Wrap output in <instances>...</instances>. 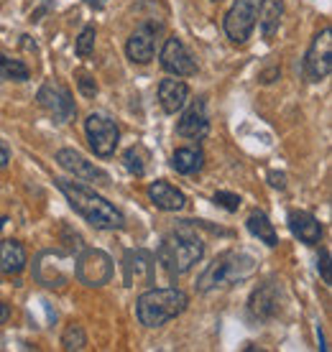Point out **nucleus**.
<instances>
[{
    "label": "nucleus",
    "mask_w": 332,
    "mask_h": 352,
    "mask_svg": "<svg viewBox=\"0 0 332 352\" xmlns=\"http://www.w3.org/2000/svg\"><path fill=\"white\" fill-rule=\"evenodd\" d=\"M56 186L61 194L67 197V202L74 212H79L85 220L97 230H121L125 225L123 212L110 204L105 197L95 194L90 186L79 184V182H70V179H56Z\"/></svg>",
    "instance_id": "obj_1"
},
{
    "label": "nucleus",
    "mask_w": 332,
    "mask_h": 352,
    "mask_svg": "<svg viewBox=\"0 0 332 352\" xmlns=\"http://www.w3.org/2000/svg\"><path fill=\"white\" fill-rule=\"evenodd\" d=\"M202 253H205V243L187 228L169 232L158 245V261L172 278L192 271V265L200 261Z\"/></svg>",
    "instance_id": "obj_2"
},
{
    "label": "nucleus",
    "mask_w": 332,
    "mask_h": 352,
    "mask_svg": "<svg viewBox=\"0 0 332 352\" xmlns=\"http://www.w3.org/2000/svg\"><path fill=\"white\" fill-rule=\"evenodd\" d=\"M256 261L248 253H238V250H227L222 256H218L205 271H202L200 281H197V291L207 294V291L218 289V286H230L253 276Z\"/></svg>",
    "instance_id": "obj_3"
},
{
    "label": "nucleus",
    "mask_w": 332,
    "mask_h": 352,
    "mask_svg": "<svg viewBox=\"0 0 332 352\" xmlns=\"http://www.w3.org/2000/svg\"><path fill=\"white\" fill-rule=\"evenodd\" d=\"M189 299L182 289H151L141 294L138 299V319L146 327H161L172 322L187 309Z\"/></svg>",
    "instance_id": "obj_4"
},
{
    "label": "nucleus",
    "mask_w": 332,
    "mask_h": 352,
    "mask_svg": "<svg viewBox=\"0 0 332 352\" xmlns=\"http://www.w3.org/2000/svg\"><path fill=\"white\" fill-rule=\"evenodd\" d=\"M74 273H77V278L85 283V286H92V289L105 286V283L113 278V258L107 256L105 250L87 248V250L79 253Z\"/></svg>",
    "instance_id": "obj_5"
},
{
    "label": "nucleus",
    "mask_w": 332,
    "mask_h": 352,
    "mask_svg": "<svg viewBox=\"0 0 332 352\" xmlns=\"http://www.w3.org/2000/svg\"><path fill=\"white\" fill-rule=\"evenodd\" d=\"M261 0H236L225 16V34L233 44H245L258 21Z\"/></svg>",
    "instance_id": "obj_6"
},
{
    "label": "nucleus",
    "mask_w": 332,
    "mask_h": 352,
    "mask_svg": "<svg viewBox=\"0 0 332 352\" xmlns=\"http://www.w3.org/2000/svg\"><path fill=\"white\" fill-rule=\"evenodd\" d=\"M36 100H39V105L44 107L56 123H67V120H72L74 113H77L74 100H72V92L64 87V85H59V82H54V80L44 82V87L39 89Z\"/></svg>",
    "instance_id": "obj_7"
},
{
    "label": "nucleus",
    "mask_w": 332,
    "mask_h": 352,
    "mask_svg": "<svg viewBox=\"0 0 332 352\" xmlns=\"http://www.w3.org/2000/svg\"><path fill=\"white\" fill-rule=\"evenodd\" d=\"M85 131H87L90 146L100 159L113 156L115 148H118V141H121V131L113 120H107L105 115H90L85 120Z\"/></svg>",
    "instance_id": "obj_8"
},
{
    "label": "nucleus",
    "mask_w": 332,
    "mask_h": 352,
    "mask_svg": "<svg viewBox=\"0 0 332 352\" xmlns=\"http://www.w3.org/2000/svg\"><path fill=\"white\" fill-rule=\"evenodd\" d=\"M332 69V31L322 28L315 36L304 59V72L312 82H322Z\"/></svg>",
    "instance_id": "obj_9"
},
{
    "label": "nucleus",
    "mask_w": 332,
    "mask_h": 352,
    "mask_svg": "<svg viewBox=\"0 0 332 352\" xmlns=\"http://www.w3.org/2000/svg\"><path fill=\"white\" fill-rule=\"evenodd\" d=\"M123 278L125 286H146L154 283V256L149 250H128L123 256Z\"/></svg>",
    "instance_id": "obj_10"
},
{
    "label": "nucleus",
    "mask_w": 332,
    "mask_h": 352,
    "mask_svg": "<svg viewBox=\"0 0 332 352\" xmlns=\"http://www.w3.org/2000/svg\"><path fill=\"white\" fill-rule=\"evenodd\" d=\"M161 67L169 74H176V77H192V74H197V64H194V59L189 56V52L184 49V44L176 36L166 38L164 49H161Z\"/></svg>",
    "instance_id": "obj_11"
},
{
    "label": "nucleus",
    "mask_w": 332,
    "mask_h": 352,
    "mask_svg": "<svg viewBox=\"0 0 332 352\" xmlns=\"http://www.w3.org/2000/svg\"><path fill=\"white\" fill-rule=\"evenodd\" d=\"M56 161H59L61 168H67L70 174H74L77 179H85V182H95V184H107L110 182V176L103 171V168H97L92 161H87L82 153L72 148H61L56 153Z\"/></svg>",
    "instance_id": "obj_12"
},
{
    "label": "nucleus",
    "mask_w": 332,
    "mask_h": 352,
    "mask_svg": "<svg viewBox=\"0 0 332 352\" xmlns=\"http://www.w3.org/2000/svg\"><path fill=\"white\" fill-rule=\"evenodd\" d=\"M156 31L158 26H138L136 31L131 34L128 38V46H125V52H128V59L136 64H149L154 59V38H156Z\"/></svg>",
    "instance_id": "obj_13"
},
{
    "label": "nucleus",
    "mask_w": 332,
    "mask_h": 352,
    "mask_svg": "<svg viewBox=\"0 0 332 352\" xmlns=\"http://www.w3.org/2000/svg\"><path fill=\"white\" fill-rule=\"evenodd\" d=\"M207 110H205V100H192V105L184 110L182 120L176 125V133L182 138H202L207 133Z\"/></svg>",
    "instance_id": "obj_14"
},
{
    "label": "nucleus",
    "mask_w": 332,
    "mask_h": 352,
    "mask_svg": "<svg viewBox=\"0 0 332 352\" xmlns=\"http://www.w3.org/2000/svg\"><path fill=\"white\" fill-rule=\"evenodd\" d=\"M251 311L261 322H269V319H273L279 314V289H276V283L269 281L253 291V296H251Z\"/></svg>",
    "instance_id": "obj_15"
},
{
    "label": "nucleus",
    "mask_w": 332,
    "mask_h": 352,
    "mask_svg": "<svg viewBox=\"0 0 332 352\" xmlns=\"http://www.w3.org/2000/svg\"><path fill=\"white\" fill-rule=\"evenodd\" d=\"M289 228L294 232V238H299L307 245H317L320 238H322V225L309 212H302V210L289 212Z\"/></svg>",
    "instance_id": "obj_16"
},
{
    "label": "nucleus",
    "mask_w": 332,
    "mask_h": 352,
    "mask_svg": "<svg viewBox=\"0 0 332 352\" xmlns=\"http://www.w3.org/2000/svg\"><path fill=\"white\" fill-rule=\"evenodd\" d=\"M187 100H189V87L182 80H164L158 85V102L164 107V113H179L187 105Z\"/></svg>",
    "instance_id": "obj_17"
},
{
    "label": "nucleus",
    "mask_w": 332,
    "mask_h": 352,
    "mask_svg": "<svg viewBox=\"0 0 332 352\" xmlns=\"http://www.w3.org/2000/svg\"><path fill=\"white\" fill-rule=\"evenodd\" d=\"M149 199L164 212H179L187 204L184 194L176 186L169 184V182H154L149 186Z\"/></svg>",
    "instance_id": "obj_18"
},
{
    "label": "nucleus",
    "mask_w": 332,
    "mask_h": 352,
    "mask_svg": "<svg viewBox=\"0 0 332 352\" xmlns=\"http://www.w3.org/2000/svg\"><path fill=\"white\" fill-rule=\"evenodd\" d=\"M26 268V248L18 240H3L0 243V271L3 273H21Z\"/></svg>",
    "instance_id": "obj_19"
},
{
    "label": "nucleus",
    "mask_w": 332,
    "mask_h": 352,
    "mask_svg": "<svg viewBox=\"0 0 332 352\" xmlns=\"http://www.w3.org/2000/svg\"><path fill=\"white\" fill-rule=\"evenodd\" d=\"M281 13H284V3H281V0H261L258 16H261V28H263V38H266V41H271L273 34L279 31Z\"/></svg>",
    "instance_id": "obj_20"
},
{
    "label": "nucleus",
    "mask_w": 332,
    "mask_h": 352,
    "mask_svg": "<svg viewBox=\"0 0 332 352\" xmlns=\"http://www.w3.org/2000/svg\"><path fill=\"white\" fill-rule=\"evenodd\" d=\"M248 230H251V235L258 240H263L269 248L279 245V235H276V228H273V222L263 214V212H253L251 217H248Z\"/></svg>",
    "instance_id": "obj_21"
},
{
    "label": "nucleus",
    "mask_w": 332,
    "mask_h": 352,
    "mask_svg": "<svg viewBox=\"0 0 332 352\" xmlns=\"http://www.w3.org/2000/svg\"><path fill=\"white\" fill-rule=\"evenodd\" d=\"M202 161H205L202 148L187 146V148L174 151V156H172V166H174L179 174H194V171H200L202 168Z\"/></svg>",
    "instance_id": "obj_22"
},
{
    "label": "nucleus",
    "mask_w": 332,
    "mask_h": 352,
    "mask_svg": "<svg viewBox=\"0 0 332 352\" xmlns=\"http://www.w3.org/2000/svg\"><path fill=\"white\" fill-rule=\"evenodd\" d=\"M28 67L23 62H18V59H8V56H3L0 54V77L3 80H10V82H26L28 80Z\"/></svg>",
    "instance_id": "obj_23"
},
{
    "label": "nucleus",
    "mask_w": 332,
    "mask_h": 352,
    "mask_svg": "<svg viewBox=\"0 0 332 352\" xmlns=\"http://www.w3.org/2000/svg\"><path fill=\"white\" fill-rule=\"evenodd\" d=\"M146 161H149V153L143 146H131V148L125 151V156H123V164L125 168L136 176H143L146 174Z\"/></svg>",
    "instance_id": "obj_24"
},
{
    "label": "nucleus",
    "mask_w": 332,
    "mask_h": 352,
    "mask_svg": "<svg viewBox=\"0 0 332 352\" xmlns=\"http://www.w3.org/2000/svg\"><path fill=\"white\" fill-rule=\"evenodd\" d=\"M61 347H64L67 352L85 350V347H87V335H85V329H82L79 324H67L64 335H61Z\"/></svg>",
    "instance_id": "obj_25"
},
{
    "label": "nucleus",
    "mask_w": 332,
    "mask_h": 352,
    "mask_svg": "<svg viewBox=\"0 0 332 352\" xmlns=\"http://www.w3.org/2000/svg\"><path fill=\"white\" fill-rule=\"evenodd\" d=\"M95 26H87L77 38V56H90L95 49Z\"/></svg>",
    "instance_id": "obj_26"
},
{
    "label": "nucleus",
    "mask_w": 332,
    "mask_h": 352,
    "mask_svg": "<svg viewBox=\"0 0 332 352\" xmlns=\"http://www.w3.org/2000/svg\"><path fill=\"white\" fill-rule=\"evenodd\" d=\"M212 199H215L218 207H222V210H227V212H238V207H240V197L230 192H218Z\"/></svg>",
    "instance_id": "obj_27"
},
{
    "label": "nucleus",
    "mask_w": 332,
    "mask_h": 352,
    "mask_svg": "<svg viewBox=\"0 0 332 352\" xmlns=\"http://www.w3.org/2000/svg\"><path fill=\"white\" fill-rule=\"evenodd\" d=\"M77 87L85 97H95L97 95V82L90 77L87 72H79V74H77Z\"/></svg>",
    "instance_id": "obj_28"
},
{
    "label": "nucleus",
    "mask_w": 332,
    "mask_h": 352,
    "mask_svg": "<svg viewBox=\"0 0 332 352\" xmlns=\"http://www.w3.org/2000/svg\"><path fill=\"white\" fill-rule=\"evenodd\" d=\"M320 271H322V281L330 283V250L327 248L320 250Z\"/></svg>",
    "instance_id": "obj_29"
},
{
    "label": "nucleus",
    "mask_w": 332,
    "mask_h": 352,
    "mask_svg": "<svg viewBox=\"0 0 332 352\" xmlns=\"http://www.w3.org/2000/svg\"><path fill=\"white\" fill-rule=\"evenodd\" d=\"M269 179H271V184L279 186V189H284V186H287V182H284V174H276V171H271V174H269Z\"/></svg>",
    "instance_id": "obj_30"
},
{
    "label": "nucleus",
    "mask_w": 332,
    "mask_h": 352,
    "mask_svg": "<svg viewBox=\"0 0 332 352\" xmlns=\"http://www.w3.org/2000/svg\"><path fill=\"white\" fill-rule=\"evenodd\" d=\"M6 164H8V151H6V146L0 143V168L6 166Z\"/></svg>",
    "instance_id": "obj_31"
},
{
    "label": "nucleus",
    "mask_w": 332,
    "mask_h": 352,
    "mask_svg": "<svg viewBox=\"0 0 332 352\" xmlns=\"http://www.w3.org/2000/svg\"><path fill=\"white\" fill-rule=\"evenodd\" d=\"M6 319H8V307H6V304H0V324H3Z\"/></svg>",
    "instance_id": "obj_32"
},
{
    "label": "nucleus",
    "mask_w": 332,
    "mask_h": 352,
    "mask_svg": "<svg viewBox=\"0 0 332 352\" xmlns=\"http://www.w3.org/2000/svg\"><path fill=\"white\" fill-rule=\"evenodd\" d=\"M85 3H90L92 8H103V0H85Z\"/></svg>",
    "instance_id": "obj_33"
},
{
    "label": "nucleus",
    "mask_w": 332,
    "mask_h": 352,
    "mask_svg": "<svg viewBox=\"0 0 332 352\" xmlns=\"http://www.w3.org/2000/svg\"><path fill=\"white\" fill-rule=\"evenodd\" d=\"M3 225H6V217H3V214H0V228H3Z\"/></svg>",
    "instance_id": "obj_34"
}]
</instances>
